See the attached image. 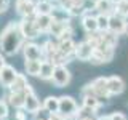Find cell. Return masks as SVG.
<instances>
[{"label":"cell","instance_id":"obj_34","mask_svg":"<svg viewBox=\"0 0 128 120\" xmlns=\"http://www.w3.org/2000/svg\"><path fill=\"white\" fill-rule=\"evenodd\" d=\"M123 35H125V37H128V21H126V26H125V29H123Z\"/></svg>","mask_w":128,"mask_h":120},{"label":"cell","instance_id":"obj_33","mask_svg":"<svg viewBox=\"0 0 128 120\" xmlns=\"http://www.w3.org/2000/svg\"><path fill=\"white\" fill-rule=\"evenodd\" d=\"M96 120H112V118H110V114H109V115H99Z\"/></svg>","mask_w":128,"mask_h":120},{"label":"cell","instance_id":"obj_31","mask_svg":"<svg viewBox=\"0 0 128 120\" xmlns=\"http://www.w3.org/2000/svg\"><path fill=\"white\" fill-rule=\"evenodd\" d=\"M10 8V0H0V13H5Z\"/></svg>","mask_w":128,"mask_h":120},{"label":"cell","instance_id":"obj_37","mask_svg":"<svg viewBox=\"0 0 128 120\" xmlns=\"http://www.w3.org/2000/svg\"><path fill=\"white\" fill-rule=\"evenodd\" d=\"M37 2H40V0H37Z\"/></svg>","mask_w":128,"mask_h":120},{"label":"cell","instance_id":"obj_6","mask_svg":"<svg viewBox=\"0 0 128 120\" xmlns=\"http://www.w3.org/2000/svg\"><path fill=\"white\" fill-rule=\"evenodd\" d=\"M22 54L26 61H43L42 45H37L34 42H26L22 46Z\"/></svg>","mask_w":128,"mask_h":120},{"label":"cell","instance_id":"obj_21","mask_svg":"<svg viewBox=\"0 0 128 120\" xmlns=\"http://www.w3.org/2000/svg\"><path fill=\"white\" fill-rule=\"evenodd\" d=\"M30 83L27 82V77L24 74H18L14 83L8 88V91H13V93H26V88L29 86Z\"/></svg>","mask_w":128,"mask_h":120},{"label":"cell","instance_id":"obj_20","mask_svg":"<svg viewBox=\"0 0 128 120\" xmlns=\"http://www.w3.org/2000/svg\"><path fill=\"white\" fill-rule=\"evenodd\" d=\"M42 109L46 110L50 115L58 114V110H59V98L58 96H46V98L43 99Z\"/></svg>","mask_w":128,"mask_h":120},{"label":"cell","instance_id":"obj_18","mask_svg":"<svg viewBox=\"0 0 128 120\" xmlns=\"http://www.w3.org/2000/svg\"><path fill=\"white\" fill-rule=\"evenodd\" d=\"M42 51H43V59H48L50 61L53 56L58 53V40L48 38L42 43Z\"/></svg>","mask_w":128,"mask_h":120},{"label":"cell","instance_id":"obj_17","mask_svg":"<svg viewBox=\"0 0 128 120\" xmlns=\"http://www.w3.org/2000/svg\"><path fill=\"white\" fill-rule=\"evenodd\" d=\"M5 99L10 106H13L14 109H22L24 107V99H26V93H13V91H8L5 94Z\"/></svg>","mask_w":128,"mask_h":120},{"label":"cell","instance_id":"obj_15","mask_svg":"<svg viewBox=\"0 0 128 120\" xmlns=\"http://www.w3.org/2000/svg\"><path fill=\"white\" fill-rule=\"evenodd\" d=\"M101 104H102L101 99L93 96V94H83L82 96V109H85V110H90L94 114L101 107Z\"/></svg>","mask_w":128,"mask_h":120},{"label":"cell","instance_id":"obj_28","mask_svg":"<svg viewBox=\"0 0 128 120\" xmlns=\"http://www.w3.org/2000/svg\"><path fill=\"white\" fill-rule=\"evenodd\" d=\"M83 110H85V109H83ZM93 112H90V110H86V114H83V112H82V109H80V114H78V118L77 120H96L94 117H93Z\"/></svg>","mask_w":128,"mask_h":120},{"label":"cell","instance_id":"obj_23","mask_svg":"<svg viewBox=\"0 0 128 120\" xmlns=\"http://www.w3.org/2000/svg\"><path fill=\"white\" fill-rule=\"evenodd\" d=\"M53 10H54L53 2H50V0H40L35 5V16L37 14H51Z\"/></svg>","mask_w":128,"mask_h":120},{"label":"cell","instance_id":"obj_30","mask_svg":"<svg viewBox=\"0 0 128 120\" xmlns=\"http://www.w3.org/2000/svg\"><path fill=\"white\" fill-rule=\"evenodd\" d=\"M110 118L112 120H128V117L123 114V112H120V110H114L110 114Z\"/></svg>","mask_w":128,"mask_h":120},{"label":"cell","instance_id":"obj_32","mask_svg":"<svg viewBox=\"0 0 128 120\" xmlns=\"http://www.w3.org/2000/svg\"><path fill=\"white\" fill-rule=\"evenodd\" d=\"M6 66V61H5V54L0 53V72H2V69Z\"/></svg>","mask_w":128,"mask_h":120},{"label":"cell","instance_id":"obj_25","mask_svg":"<svg viewBox=\"0 0 128 120\" xmlns=\"http://www.w3.org/2000/svg\"><path fill=\"white\" fill-rule=\"evenodd\" d=\"M96 19H98V30L101 34L109 30V16L107 14H96Z\"/></svg>","mask_w":128,"mask_h":120},{"label":"cell","instance_id":"obj_3","mask_svg":"<svg viewBox=\"0 0 128 120\" xmlns=\"http://www.w3.org/2000/svg\"><path fill=\"white\" fill-rule=\"evenodd\" d=\"M58 114L64 117L66 120H74V118H78V114H80V107L77 101H75L72 96H59V110Z\"/></svg>","mask_w":128,"mask_h":120},{"label":"cell","instance_id":"obj_4","mask_svg":"<svg viewBox=\"0 0 128 120\" xmlns=\"http://www.w3.org/2000/svg\"><path fill=\"white\" fill-rule=\"evenodd\" d=\"M19 30H21L22 37L27 42H32L34 38H37L40 35V32L37 29V24H35V16H32V18H21V21H19Z\"/></svg>","mask_w":128,"mask_h":120},{"label":"cell","instance_id":"obj_27","mask_svg":"<svg viewBox=\"0 0 128 120\" xmlns=\"http://www.w3.org/2000/svg\"><path fill=\"white\" fill-rule=\"evenodd\" d=\"M8 117V102L5 99H0V120H5Z\"/></svg>","mask_w":128,"mask_h":120},{"label":"cell","instance_id":"obj_35","mask_svg":"<svg viewBox=\"0 0 128 120\" xmlns=\"http://www.w3.org/2000/svg\"><path fill=\"white\" fill-rule=\"evenodd\" d=\"M112 3H114V5H117V3H120V2H123V0H110Z\"/></svg>","mask_w":128,"mask_h":120},{"label":"cell","instance_id":"obj_11","mask_svg":"<svg viewBox=\"0 0 128 120\" xmlns=\"http://www.w3.org/2000/svg\"><path fill=\"white\" fill-rule=\"evenodd\" d=\"M24 110L27 114H32V115H37L40 110H42V104H40L35 91H30V93H26V99H24Z\"/></svg>","mask_w":128,"mask_h":120},{"label":"cell","instance_id":"obj_19","mask_svg":"<svg viewBox=\"0 0 128 120\" xmlns=\"http://www.w3.org/2000/svg\"><path fill=\"white\" fill-rule=\"evenodd\" d=\"M75 46L77 43L74 42L72 38L69 40H62V42H58V51L67 58H74V53H75Z\"/></svg>","mask_w":128,"mask_h":120},{"label":"cell","instance_id":"obj_7","mask_svg":"<svg viewBox=\"0 0 128 120\" xmlns=\"http://www.w3.org/2000/svg\"><path fill=\"white\" fill-rule=\"evenodd\" d=\"M93 53H94V48L91 46L86 40H82V42L77 43V46H75L74 58L78 59V61H83V62H90Z\"/></svg>","mask_w":128,"mask_h":120},{"label":"cell","instance_id":"obj_5","mask_svg":"<svg viewBox=\"0 0 128 120\" xmlns=\"http://www.w3.org/2000/svg\"><path fill=\"white\" fill-rule=\"evenodd\" d=\"M70 80H72V74L66 66H56L54 67L53 77H51V83H53L56 88L67 86L70 83Z\"/></svg>","mask_w":128,"mask_h":120},{"label":"cell","instance_id":"obj_24","mask_svg":"<svg viewBox=\"0 0 128 120\" xmlns=\"http://www.w3.org/2000/svg\"><path fill=\"white\" fill-rule=\"evenodd\" d=\"M40 67H42V61H26L24 62V70H26V74L32 75V77H38Z\"/></svg>","mask_w":128,"mask_h":120},{"label":"cell","instance_id":"obj_12","mask_svg":"<svg viewBox=\"0 0 128 120\" xmlns=\"http://www.w3.org/2000/svg\"><path fill=\"white\" fill-rule=\"evenodd\" d=\"M91 11L94 10H86L85 14L82 16V27L86 34H96L98 30V19H96L94 14H91Z\"/></svg>","mask_w":128,"mask_h":120},{"label":"cell","instance_id":"obj_2","mask_svg":"<svg viewBox=\"0 0 128 120\" xmlns=\"http://www.w3.org/2000/svg\"><path fill=\"white\" fill-rule=\"evenodd\" d=\"M80 93H82V96L83 94H93L99 99H110V94L107 91V77H96L90 83H86L82 88Z\"/></svg>","mask_w":128,"mask_h":120},{"label":"cell","instance_id":"obj_26","mask_svg":"<svg viewBox=\"0 0 128 120\" xmlns=\"http://www.w3.org/2000/svg\"><path fill=\"white\" fill-rule=\"evenodd\" d=\"M115 14L122 16V18H128V0H123L115 5Z\"/></svg>","mask_w":128,"mask_h":120},{"label":"cell","instance_id":"obj_10","mask_svg":"<svg viewBox=\"0 0 128 120\" xmlns=\"http://www.w3.org/2000/svg\"><path fill=\"white\" fill-rule=\"evenodd\" d=\"M19 72L14 69L13 66H10V64H6L5 67L2 69V72H0V85H2L5 90H8L11 85L14 83L16 77H18Z\"/></svg>","mask_w":128,"mask_h":120},{"label":"cell","instance_id":"obj_8","mask_svg":"<svg viewBox=\"0 0 128 120\" xmlns=\"http://www.w3.org/2000/svg\"><path fill=\"white\" fill-rule=\"evenodd\" d=\"M35 5L37 0H16V13L21 18H32L35 16Z\"/></svg>","mask_w":128,"mask_h":120},{"label":"cell","instance_id":"obj_13","mask_svg":"<svg viewBox=\"0 0 128 120\" xmlns=\"http://www.w3.org/2000/svg\"><path fill=\"white\" fill-rule=\"evenodd\" d=\"M126 26V19L118 14H110L109 16V32L115 35H123V29Z\"/></svg>","mask_w":128,"mask_h":120},{"label":"cell","instance_id":"obj_36","mask_svg":"<svg viewBox=\"0 0 128 120\" xmlns=\"http://www.w3.org/2000/svg\"><path fill=\"white\" fill-rule=\"evenodd\" d=\"M50 2H59V0H50Z\"/></svg>","mask_w":128,"mask_h":120},{"label":"cell","instance_id":"obj_16","mask_svg":"<svg viewBox=\"0 0 128 120\" xmlns=\"http://www.w3.org/2000/svg\"><path fill=\"white\" fill-rule=\"evenodd\" d=\"M35 24L40 34H48L50 27L53 24V16L51 14H37L35 16Z\"/></svg>","mask_w":128,"mask_h":120},{"label":"cell","instance_id":"obj_1","mask_svg":"<svg viewBox=\"0 0 128 120\" xmlns=\"http://www.w3.org/2000/svg\"><path fill=\"white\" fill-rule=\"evenodd\" d=\"M27 40L22 37L19 30V22L10 21L0 30V50L5 56H14L19 50H22Z\"/></svg>","mask_w":128,"mask_h":120},{"label":"cell","instance_id":"obj_22","mask_svg":"<svg viewBox=\"0 0 128 120\" xmlns=\"http://www.w3.org/2000/svg\"><path fill=\"white\" fill-rule=\"evenodd\" d=\"M54 64L51 61H48V59H43L42 61V67H40V74L38 77L42 80H51V77H53V72H54Z\"/></svg>","mask_w":128,"mask_h":120},{"label":"cell","instance_id":"obj_14","mask_svg":"<svg viewBox=\"0 0 128 120\" xmlns=\"http://www.w3.org/2000/svg\"><path fill=\"white\" fill-rule=\"evenodd\" d=\"M93 10L98 14H114L115 13V5L110 0H93Z\"/></svg>","mask_w":128,"mask_h":120},{"label":"cell","instance_id":"obj_9","mask_svg":"<svg viewBox=\"0 0 128 120\" xmlns=\"http://www.w3.org/2000/svg\"><path fill=\"white\" fill-rule=\"evenodd\" d=\"M125 80H123L120 75H109L107 77V91H109L110 96H118L125 91Z\"/></svg>","mask_w":128,"mask_h":120},{"label":"cell","instance_id":"obj_29","mask_svg":"<svg viewBox=\"0 0 128 120\" xmlns=\"http://www.w3.org/2000/svg\"><path fill=\"white\" fill-rule=\"evenodd\" d=\"M27 112L24 110V109H16L14 112V120H27Z\"/></svg>","mask_w":128,"mask_h":120}]
</instances>
